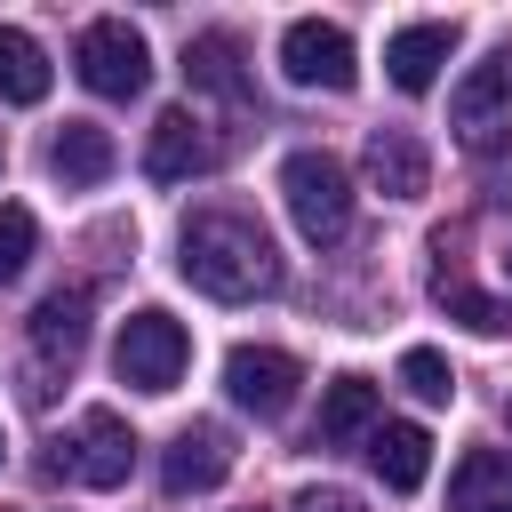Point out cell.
I'll use <instances>...</instances> for the list:
<instances>
[{
	"label": "cell",
	"mask_w": 512,
	"mask_h": 512,
	"mask_svg": "<svg viewBox=\"0 0 512 512\" xmlns=\"http://www.w3.org/2000/svg\"><path fill=\"white\" fill-rule=\"evenodd\" d=\"M176 272H184L200 296H216V304H248V296H272L288 264H280V248H272V232H264L256 216L200 208V216H184V232H176Z\"/></svg>",
	"instance_id": "obj_1"
},
{
	"label": "cell",
	"mask_w": 512,
	"mask_h": 512,
	"mask_svg": "<svg viewBox=\"0 0 512 512\" xmlns=\"http://www.w3.org/2000/svg\"><path fill=\"white\" fill-rule=\"evenodd\" d=\"M280 200H288V216H296V232H304L312 248H336V240L352 232V176H344L336 152H288Z\"/></svg>",
	"instance_id": "obj_2"
},
{
	"label": "cell",
	"mask_w": 512,
	"mask_h": 512,
	"mask_svg": "<svg viewBox=\"0 0 512 512\" xmlns=\"http://www.w3.org/2000/svg\"><path fill=\"white\" fill-rule=\"evenodd\" d=\"M112 368H120V384H136V392H176L184 368H192L184 320H168L160 304L128 312V320H120V344H112Z\"/></svg>",
	"instance_id": "obj_3"
},
{
	"label": "cell",
	"mask_w": 512,
	"mask_h": 512,
	"mask_svg": "<svg viewBox=\"0 0 512 512\" xmlns=\"http://www.w3.org/2000/svg\"><path fill=\"white\" fill-rule=\"evenodd\" d=\"M72 64H80V80H88L96 96H112V104L144 96V80H152V48H144V32H136L128 16H96V24L80 32Z\"/></svg>",
	"instance_id": "obj_4"
},
{
	"label": "cell",
	"mask_w": 512,
	"mask_h": 512,
	"mask_svg": "<svg viewBox=\"0 0 512 512\" xmlns=\"http://www.w3.org/2000/svg\"><path fill=\"white\" fill-rule=\"evenodd\" d=\"M448 128H456L464 152H504V144H512V64H504V56L472 64V72L456 80V96H448Z\"/></svg>",
	"instance_id": "obj_5"
},
{
	"label": "cell",
	"mask_w": 512,
	"mask_h": 512,
	"mask_svg": "<svg viewBox=\"0 0 512 512\" xmlns=\"http://www.w3.org/2000/svg\"><path fill=\"white\" fill-rule=\"evenodd\" d=\"M280 72H288L296 88H328V96H344V88L360 80L352 32L328 24V16H296V24L280 32Z\"/></svg>",
	"instance_id": "obj_6"
},
{
	"label": "cell",
	"mask_w": 512,
	"mask_h": 512,
	"mask_svg": "<svg viewBox=\"0 0 512 512\" xmlns=\"http://www.w3.org/2000/svg\"><path fill=\"white\" fill-rule=\"evenodd\" d=\"M48 472H72L80 488H120V480L136 472V432H128L112 408H88V416L72 424V440L48 456Z\"/></svg>",
	"instance_id": "obj_7"
},
{
	"label": "cell",
	"mask_w": 512,
	"mask_h": 512,
	"mask_svg": "<svg viewBox=\"0 0 512 512\" xmlns=\"http://www.w3.org/2000/svg\"><path fill=\"white\" fill-rule=\"evenodd\" d=\"M296 384H304V368H296L280 344H232V352H224V392H232V408H248V416H288Z\"/></svg>",
	"instance_id": "obj_8"
},
{
	"label": "cell",
	"mask_w": 512,
	"mask_h": 512,
	"mask_svg": "<svg viewBox=\"0 0 512 512\" xmlns=\"http://www.w3.org/2000/svg\"><path fill=\"white\" fill-rule=\"evenodd\" d=\"M456 40H464V32L440 24V16H432V24H400V32L384 40V72H392V88H400V96H424V88L440 80V64L456 56Z\"/></svg>",
	"instance_id": "obj_9"
},
{
	"label": "cell",
	"mask_w": 512,
	"mask_h": 512,
	"mask_svg": "<svg viewBox=\"0 0 512 512\" xmlns=\"http://www.w3.org/2000/svg\"><path fill=\"white\" fill-rule=\"evenodd\" d=\"M224 472H232V448H224L216 424L176 432L168 456H160V488H168V496H208V488H224Z\"/></svg>",
	"instance_id": "obj_10"
},
{
	"label": "cell",
	"mask_w": 512,
	"mask_h": 512,
	"mask_svg": "<svg viewBox=\"0 0 512 512\" xmlns=\"http://www.w3.org/2000/svg\"><path fill=\"white\" fill-rule=\"evenodd\" d=\"M368 184L384 192V200H424V184H432V152L408 136V128H368Z\"/></svg>",
	"instance_id": "obj_11"
},
{
	"label": "cell",
	"mask_w": 512,
	"mask_h": 512,
	"mask_svg": "<svg viewBox=\"0 0 512 512\" xmlns=\"http://www.w3.org/2000/svg\"><path fill=\"white\" fill-rule=\"evenodd\" d=\"M208 160H216V144L200 136L192 112H160V120H152V136H144V176H152V184H184V176H200Z\"/></svg>",
	"instance_id": "obj_12"
},
{
	"label": "cell",
	"mask_w": 512,
	"mask_h": 512,
	"mask_svg": "<svg viewBox=\"0 0 512 512\" xmlns=\"http://www.w3.org/2000/svg\"><path fill=\"white\" fill-rule=\"evenodd\" d=\"M112 160H120V144H112L96 120H64L56 144H48V176H56V184H104Z\"/></svg>",
	"instance_id": "obj_13"
},
{
	"label": "cell",
	"mask_w": 512,
	"mask_h": 512,
	"mask_svg": "<svg viewBox=\"0 0 512 512\" xmlns=\"http://www.w3.org/2000/svg\"><path fill=\"white\" fill-rule=\"evenodd\" d=\"M368 456H376V480H384L392 496H416L424 472H432V432H424V424H376Z\"/></svg>",
	"instance_id": "obj_14"
},
{
	"label": "cell",
	"mask_w": 512,
	"mask_h": 512,
	"mask_svg": "<svg viewBox=\"0 0 512 512\" xmlns=\"http://www.w3.org/2000/svg\"><path fill=\"white\" fill-rule=\"evenodd\" d=\"M448 512H512V456L504 448H464L448 480Z\"/></svg>",
	"instance_id": "obj_15"
},
{
	"label": "cell",
	"mask_w": 512,
	"mask_h": 512,
	"mask_svg": "<svg viewBox=\"0 0 512 512\" xmlns=\"http://www.w3.org/2000/svg\"><path fill=\"white\" fill-rule=\"evenodd\" d=\"M184 80H192V88H208V96H224V104H248L240 40H232V32H200V40L184 48Z\"/></svg>",
	"instance_id": "obj_16"
},
{
	"label": "cell",
	"mask_w": 512,
	"mask_h": 512,
	"mask_svg": "<svg viewBox=\"0 0 512 512\" xmlns=\"http://www.w3.org/2000/svg\"><path fill=\"white\" fill-rule=\"evenodd\" d=\"M48 48L32 40V32H16V24H0V104H40L48 96Z\"/></svg>",
	"instance_id": "obj_17"
},
{
	"label": "cell",
	"mask_w": 512,
	"mask_h": 512,
	"mask_svg": "<svg viewBox=\"0 0 512 512\" xmlns=\"http://www.w3.org/2000/svg\"><path fill=\"white\" fill-rule=\"evenodd\" d=\"M32 344H40L48 360H64V368H72V360L88 352V296H64V288H56V296L32 312Z\"/></svg>",
	"instance_id": "obj_18"
},
{
	"label": "cell",
	"mask_w": 512,
	"mask_h": 512,
	"mask_svg": "<svg viewBox=\"0 0 512 512\" xmlns=\"http://www.w3.org/2000/svg\"><path fill=\"white\" fill-rule=\"evenodd\" d=\"M368 424H376V384H368V376H336V384L320 392V440L344 448V440H360Z\"/></svg>",
	"instance_id": "obj_19"
},
{
	"label": "cell",
	"mask_w": 512,
	"mask_h": 512,
	"mask_svg": "<svg viewBox=\"0 0 512 512\" xmlns=\"http://www.w3.org/2000/svg\"><path fill=\"white\" fill-rule=\"evenodd\" d=\"M432 296H440V312H448V320H464L472 336H504V328H512V312H504L496 296H480V288H464V280H448V272L432 280Z\"/></svg>",
	"instance_id": "obj_20"
},
{
	"label": "cell",
	"mask_w": 512,
	"mask_h": 512,
	"mask_svg": "<svg viewBox=\"0 0 512 512\" xmlns=\"http://www.w3.org/2000/svg\"><path fill=\"white\" fill-rule=\"evenodd\" d=\"M400 384H408L416 400H432V408H440V400H456V368H448L432 344H408V352H400Z\"/></svg>",
	"instance_id": "obj_21"
},
{
	"label": "cell",
	"mask_w": 512,
	"mask_h": 512,
	"mask_svg": "<svg viewBox=\"0 0 512 512\" xmlns=\"http://www.w3.org/2000/svg\"><path fill=\"white\" fill-rule=\"evenodd\" d=\"M32 248H40V224H32V208L0 200V280H16V272L32 264Z\"/></svg>",
	"instance_id": "obj_22"
},
{
	"label": "cell",
	"mask_w": 512,
	"mask_h": 512,
	"mask_svg": "<svg viewBox=\"0 0 512 512\" xmlns=\"http://www.w3.org/2000/svg\"><path fill=\"white\" fill-rule=\"evenodd\" d=\"M288 512H352V496H344V488H304Z\"/></svg>",
	"instance_id": "obj_23"
},
{
	"label": "cell",
	"mask_w": 512,
	"mask_h": 512,
	"mask_svg": "<svg viewBox=\"0 0 512 512\" xmlns=\"http://www.w3.org/2000/svg\"><path fill=\"white\" fill-rule=\"evenodd\" d=\"M504 272H512V248H504Z\"/></svg>",
	"instance_id": "obj_24"
},
{
	"label": "cell",
	"mask_w": 512,
	"mask_h": 512,
	"mask_svg": "<svg viewBox=\"0 0 512 512\" xmlns=\"http://www.w3.org/2000/svg\"><path fill=\"white\" fill-rule=\"evenodd\" d=\"M0 456H8V448H0Z\"/></svg>",
	"instance_id": "obj_25"
}]
</instances>
